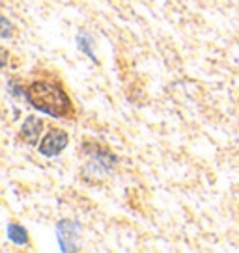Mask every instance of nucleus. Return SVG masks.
<instances>
[{"label": "nucleus", "mask_w": 239, "mask_h": 253, "mask_svg": "<svg viewBox=\"0 0 239 253\" xmlns=\"http://www.w3.org/2000/svg\"><path fill=\"white\" fill-rule=\"evenodd\" d=\"M58 238L64 252H75L79 240V223L71 220H62L58 223Z\"/></svg>", "instance_id": "nucleus-3"}, {"label": "nucleus", "mask_w": 239, "mask_h": 253, "mask_svg": "<svg viewBox=\"0 0 239 253\" xmlns=\"http://www.w3.org/2000/svg\"><path fill=\"white\" fill-rule=\"evenodd\" d=\"M28 103L36 110L45 112L53 118H64L71 114V101L62 87L51 80H36L26 89Z\"/></svg>", "instance_id": "nucleus-1"}, {"label": "nucleus", "mask_w": 239, "mask_h": 253, "mask_svg": "<svg viewBox=\"0 0 239 253\" xmlns=\"http://www.w3.org/2000/svg\"><path fill=\"white\" fill-rule=\"evenodd\" d=\"M8 237L17 246H24L28 242V233H26V229H24L23 225H17V223H11L8 227Z\"/></svg>", "instance_id": "nucleus-5"}, {"label": "nucleus", "mask_w": 239, "mask_h": 253, "mask_svg": "<svg viewBox=\"0 0 239 253\" xmlns=\"http://www.w3.org/2000/svg\"><path fill=\"white\" fill-rule=\"evenodd\" d=\"M11 36V26H9V21L4 17L2 19V38H9Z\"/></svg>", "instance_id": "nucleus-6"}, {"label": "nucleus", "mask_w": 239, "mask_h": 253, "mask_svg": "<svg viewBox=\"0 0 239 253\" xmlns=\"http://www.w3.org/2000/svg\"><path fill=\"white\" fill-rule=\"evenodd\" d=\"M69 142V138L65 134V130H60V128H51L45 138L41 140L40 143V153L45 155V157H56L60 151L65 149V145Z\"/></svg>", "instance_id": "nucleus-2"}, {"label": "nucleus", "mask_w": 239, "mask_h": 253, "mask_svg": "<svg viewBox=\"0 0 239 253\" xmlns=\"http://www.w3.org/2000/svg\"><path fill=\"white\" fill-rule=\"evenodd\" d=\"M41 130H43V121L40 118H36V116H28L24 119L23 126H21L19 138L24 143H28V145H36L38 140H40Z\"/></svg>", "instance_id": "nucleus-4"}]
</instances>
